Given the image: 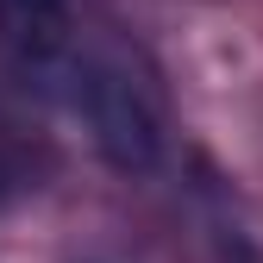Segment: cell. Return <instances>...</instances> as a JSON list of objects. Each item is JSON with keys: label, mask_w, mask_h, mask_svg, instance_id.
I'll return each instance as SVG.
<instances>
[{"label": "cell", "mask_w": 263, "mask_h": 263, "mask_svg": "<svg viewBox=\"0 0 263 263\" xmlns=\"http://www.w3.org/2000/svg\"><path fill=\"white\" fill-rule=\"evenodd\" d=\"M69 82V107L88 119L94 144L113 170H151L157 151H163V107H157V88L151 76L132 63L125 50H76L63 63Z\"/></svg>", "instance_id": "cell-1"}, {"label": "cell", "mask_w": 263, "mask_h": 263, "mask_svg": "<svg viewBox=\"0 0 263 263\" xmlns=\"http://www.w3.org/2000/svg\"><path fill=\"white\" fill-rule=\"evenodd\" d=\"M0 44L19 69L63 76L76 57V0H0Z\"/></svg>", "instance_id": "cell-2"}, {"label": "cell", "mask_w": 263, "mask_h": 263, "mask_svg": "<svg viewBox=\"0 0 263 263\" xmlns=\"http://www.w3.org/2000/svg\"><path fill=\"white\" fill-rule=\"evenodd\" d=\"M13 188H19V170H13V163H7V151H0V207H7V201H13Z\"/></svg>", "instance_id": "cell-3"}]
</instances>
